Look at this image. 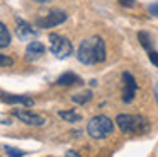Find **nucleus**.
<instances>
[{
  "label": "nucleus",
  "instance_id": "nucleus-1",
  "mask_svg": "<svg viewBox=\"0 0 158 157\" xmlns=\"http://www.w3.org/2000/svg\"><path fill=\"white\" fill-rule=\"evenodd\" d=\"M77 58H78V61H82L85 65L102 63L106 60V43H104V39L100 36L83 39L78 46Z\"/></svg>",
  "mask_w": 158,
  "mask_h": 157
},
{
  "label": "nucleus",
  "instance_id": "nucleus-2",
  "mask_svg": "<svg viewBox=\"0 0 158 157\" xmlns=\"http://www.w3.org/2000/svg\"><path fill=\"white\" fill-rule=\"evenodd\" d=\"M116 123L127 135H144L150 132V121L141 114H117Z\"/></svg>",
  "mask_w": 158,
  "mask_h": 157
},
{
  "label": "nucleus",
  "instance_id": "nucleus-3",
  "mask_svg": "<svg viewBox=\"0 0 158 157\" xmlns=\"http://www.w3.org/2000/svg\"><path fill=\"white\" fill-rule=\"evenodd\" d=\"M114 130V123L110 118H107L106 114L94 116L87 125V133L92 138H106L107 135H110Z\"/></svg>",
  "mask_w": 158,
  "mask_h": 157
},
{
  "label": "nucleus",
  "instance_id": "nucleus-4",
  "mask_svg": "<svg viewBox=\"0 0 158 157\" xmlns=\"http://www.w3.org/2000/svg\"><path fill=\"white\" fill-rule=\"evenodd\" d=\"M49 44H51V53L56 58L63 60V58H68L73 51V46L66 38L60 36V34H49Z\"/></svg>",
  "mask_w": 158,
  "mask_h": 157
},
{
  "label": "nucleus",
  "instance_id": "nucleus-5",
  "mask_svg": "<svg viewBox=\"0 0 158 157\" xmlns=\"http://www.w3.org/2000/svg\"><path fill=\"white\" fill-rule=\"evenodd\" d=\"M65 20H66V12L56 9V10L48 12L43 17H38L36 24H38V27H43V29H51V27H56L60 24H63Z\"/></svg>",
  "mask_w": 158,
  "mask_h": 157
},
{
  "label": "nucleus",
  "instance_id": "nucleus-6",
  "mask_svg": "<svg viewBox=\"0 0 158 157\" xmlns=\"http://www.w3.org/2000/svg\"><path fill=\"white\" fill-rule=\"evenodd\" d=\"M123 82H124V87H123V101L124 102H131L136 96V78L129 74V72H124L123 74Z\"/></svg>",
  "mask_w": 158,
  "mask_h": 157
},
{
  "label": "nucleus",
  "instance_id": "nucleus-7",
  "mask_svg": "<svg viewBox=\"0 0 158 157\" xmlns=\"http://www.w3.org/2000/svg\"><path fill=\"white\" fill-rule=\"evenodd\" d=\"M14 116L17 119H21L22 123L31 125V126H41V125H44V118H43L41 114L31 113V111H27V109H15Z\"/></svg>",
  "mask_w": 158,
  "mask_h": 157
},
{
  "label": "nucleus",
  "instance_id": "nucleus-8",
  "mask_svg": "<svg viewBox=\"0 0 158 157\" xmlns=\"http://www.w3.org/2000/svg\"><path fill=\"white\" fill-rule=\"evenodd\" d=\"M15 22H17L15 34H17V38H19L21 41H31V39H34V38L38 36V31H36L29 22L22 20L21 17H17V20H15Z\"/></svg>",
  "mask_w": 158,
  "mask_h": 157
},
{
  "label": "nucleus",
  "instance_id": "nucleus-9",
  "mask_svg": "<svg viewBox=\"0 0 158 157\" xmlns=\"http://www.w3.org/2000/svg\"><path fill=\"white\" fill-rule=\"evenodd\" d=\"M0 99L7 104H22V106H32L34 101H32L29 96H15V94H7V92H0Z\"/></svg>",
  "mask_w": 158,
  "mask_h": 157
},
{
  "label": "nucleus",
  "instance_id": "nucleus-10",
  "mask_svg": "<svg viewBox=\"0 0 158 157\" xmlns=\"http://www.w3.org/2000/svg\"><path fill=\"white\" fill-rule=\"evenodd\" d=\"M46 48L43 43H39V41H31V43L27 44V48H26V58L27 60H38V58H41L43 55H44Z\"/></svg>",
  "mask_w": 158,
  "mask_h": 157
},
{
  "label": "nucleus",
  "instance_id": "nucleus-11",
  "mask_svg": "<svg viewBox=\"0 0 158 157\" xmlns=\"http://www.w3.org/2000/svg\"><path fill=\"white\" fill-rule=\"evenodd\" d=\"M77 82H80L78 75L73 74V72H66V74L60 75L58 80H56V84L58 85H73V84H77Z\"/></svg>",
  "mask_w": 158,
  "mask_h": 157
},
{
  "label": "nucleus",
  "instance_id": "nucleus-12",
  "mask_svg": "<svg viewBox=\"0 0 158 157\" xmlns=\"http://www.w3.org/2000/svg\"><path fill=\"white\" fill-rule=\"evenodd\" d=\"M10 44V33L4 22H0V48H7Z\"/></svg>",
  "mask_w": 158,
  "mask_h": 157
},
{
  "label": "nucleus",
  "instance_id": "nucleus-13",
  "mask_svg": "<svg viewBox=\"0 0 158 157\" xmlns=\"http://www.w3.org/2000/svg\"><path fill=\"white\" fill-rule=\"evenodd\" d=\"M58 114H60V118L66 119L68 123H78L82 119V114L77 111H60Z\"/></svg>",
  "mask_w": 158,
  "mask_h": 157
},
{
  "label": "nucleus",
  "instance_id": "nucleus-14",
  "mask_svg": "<svg viewBox=\"0 0 158 157\" xmlns=\"http://www.w3.org/2000/svg\"><path fill=\"white\" fill-rule=\"evenodd\" d=\"M72 99H73V102L85 104V102H89L90 99H92V92H90V91H85V92H82V94H73Z\"/></svg>",
  "mask_w": 158,
  "mask_h": 157
},
{
  "label": "nucleus",
  "instance_id": "nucleus-15",
  "mask_svg": "<svg viewBox=\"0 0 158 157\" xmlns=\"http://www.w3.org/2000/svg\"><path fill=\"white\" fill-rule=\"evenodd\" d=\"M138 39H139V43H141V46L144 48V50H148L150 51L151 50V38H150V34L148 33H138Z\"/></svg>",
  "mask_w": 158,
  "mask_h": 157
},
{
  "label": "nucleus",
  "instance_id": "nucleus-16",
  "mask_svg": "<svg viewBox=\"0 0 158 157\" xmlns=\"http://www.w3.org/2000/svg\"><path fill=\"white\" fill-rule=\"evenodd\" d=\"M12 65H14V60L10 56L0 53V67H12Z\"/></svg>",
  "mask_w": 158,
  "mask_h": 157
},
{
  "label": "nucleus",
  "instance_id": "nucleus-17",
  "mask_svg": "<svg viewBox=\"0 0 158 157\" xmlns=\"http://www.w3.org/2000/svg\"><path fill=\"white\" fill-rule=\"evenodd\" d=\"M7 155L9 157H24V150H19V149H10V147H7Z\"/></svg>",
  "mask_w": 158,
  "mask_h": 157
},
{
  "label": "nucleus",
  "instance_id": "nucleus-18",
  "mask_svg": "<svg viewBox=\"0 0 158 157\" xmlns=\"http://www.w3.org/2000/svg\"><path fill=\"white\" fill-rule=\"evenodd\" d=\"M148 56H150V61L155 65V67L158 68V53L156 51H153V50H150V53H148Z\"/></svg>",
  "mask_w": 158,
  "mask_h": 157
},
{
  "label": "nucleus",
  "instance_id": "nucleus-19",
  "mask_svg": "<svg viewBox=\"0 0 158 157\" xmlns=\"http://www.w3.org/2000/svg\"><path fill=\"white\" fill-rule=\"evenodd\" d=\"M65 157H82L77 150H66V154H65Z\"/></svg>",
  "mask_w": 158,
  "mask_h": 157
},
{
  "label": "nucleus",
  "instance_id": "nucleus-20",
  "mask_svg": "<svg viewBox=\"0 0 158 157\" xmlns=\"http://www.w3.org/2000/svg\"><path fill=\"white\" fill-rule=\"evenodd\" d=\"M150 14H153V16H158V2L153 3V5H150Z\"/></svg>",
  "mask_w": 158,
  "mask_h": 157
},
{
  "label": "nucleus",
  "instance_id": "nucleus-21",
  "mask_svg": "<svg viewBox=\"0 0 158 157\" xmlns=\"http://www.w3.org/2000/svg\"><path fill=\"white\" fill-rule=\"evenodd\" d=\"M123 5H126V7H131V5H134V0H119Z\"/></svg>",
  "mask_w": 158,
  "mask_h": 157
},
{
  "label": "nucleus",
  "instance_id": "nucleus-22",
  "mask_svg": "<svg viewBox=\"0 0 158 157\" xmlns=\"http://www.w3.org/2000/svg\"><path fill=\"white\" fill-rule=\"evenodd\" d=\"M155 96H156V102H158V82L155 84Z\"/></svg>",
  "mask_w": 158,
  "mask_h": 157
},
{
  "label": "nucleus",
  "instance_id": "nucleus-23",
  "mask_svg": "<svg viewBox=\"0 0 158 157\" xmlns=\"http://www.w3.org/2000/svg\"><path fill=\"white\" fill-rule=\"evenodd\" d=\"M34 2H38V3H46V2H49V0H34Z\"/></svg>",
  "mask_w": 158,
  "mask_h": 157
}]
</instances>
